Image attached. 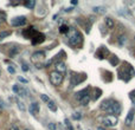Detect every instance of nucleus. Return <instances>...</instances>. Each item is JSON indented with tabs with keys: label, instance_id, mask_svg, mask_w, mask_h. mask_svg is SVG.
Listing matches in <instances>:
<instances>
[{
	"label": "nucleus",
	"instance_id": "f257e3e1",
	"mask_svg": "<svg viewBox=\"0 0 135 130\" xmlns=\"http://www.w3.org/2000/svg\"><path fill=\"white\" fill-rule=\"evenodd\" d=\"M101 110L105 111L107 114L119 115L120 112H121V105H120L116 101L112 99V98H108V99L102 102V104H101Z\"/></svg>",
	"mask_w": 135,
	"mask_h": 130
},
{
	"label": "nucleus",
	"instance_id": "f03ea898",
	"mask_svg": "<svg viewBox=\"0 0 135 130\" xmlns=\"http://www.w3.org/2000/svg\"><path fill=\"white\" fill-rule=\"evenodd\" d=\"M68 43L70 46L76 47L81 45L82 43V36L77 30H70L69 34H68Z\"/></svg>",
	"mask_w": 135,
	"mask_h": 130
},
{
	"label": "nucleus",
	"instance_id": "7ed1b4c3",
	"mask_svg": "<svg viewBox=\"0 0 135 130\" xmlns=\"http://www.w3.org/2000/svg\"><path fill=\"white\" fill-rule=\"evenodd\" d=\"M102 123L104 127H108V128H113L115 127L117 123H119V118H117L115 115H107L102 118Z\"/></svg>",
	"mask_w": 135,
	"mask_h": 130
},
{
	"label": "nucleus",
	"instance_id": "20e7f679",
	"mask_svg": "<svg viewBox=\"0 0 135 130\" xmlns=\"http://www.w3.org/2000/svg\"><path fill=\"white\" fill-rule=\"evenodd\" d=\"M50 82H51V84L55 86L61 85L62 82H63V74L57 71H52L51 73H50Z\"/></svg>",
	"mask_w": 135,
	"mask_h": 130
},
{
	"label": "nucleus",
	"instance_id": "39448f33",
	"mask_svg": "<svg viewBox=\"0 0 135 130\" xmlns=\"http://www.w3.org/2000/svg\"><path fill=\"white\" fill-rule=\"evenodd\" d=\"M12 90H13L17 95L21 96V97H27V96L30 95V91H28L27 89H25L21 85H18V84H14L13 88H12Z\"/></svg>",
	"mask_w": 135,
	"mask_h": 130
},
{
	"label": "nucleus",
	"instance_id": "423d86ee",
	"mask_svg": "<svg viewBox=\"0 0 135 130\" xmlns=\"http://www.w3.org/2000/svg\"><path fill=\"white\" fill-rule=\"evenodd\" d=\"M26 24V17L24 16H20V17H16V18L11 19V25L12 26H16V27H18V26H23Z\"/></svg>",
	"mask_w": 135,
	"mask_h": 130
},
{
	"label": "nucleus",
	"instance_id": "0eeeda50",
	"mask_svg": "<svg viewBox=\"0 0 135 130\" xmlns=\"http://www.w3.org/2000/svg\"><path fill=\"white\" fill-rule=\"evenodd\" d=\"M134 117H135V109H131L127 115L126 119H124V123L126 126H131L132 123H134Z\"/></svg>",
	"mask_w": 135,
	"mask_h": 130
},
{
	"label": "nucleus",
	"instance_id": "6e6552de",
	"mask_svg": "<svg viewBox=\"0 0 135 130\" xmlns=\"http://www.w3.org/2000/svg\"><path fill=\"white\" fill-rule=\"evenodd\" d=\"M39 110H40L39 103L33 102L32 104H30V109H28V111H30V114H31V115H33V116L38 115V114H39Z\"/></svg>",
	"mask_w": 135,
	"mask_h": 130
},
{
	"label": "nucleus",
	"instance_id": "1a4fd4ad",
	"mask_svg": "<svg viewBox=\"0 0 135 130\" xmlns=\"http://www.w3.org/2000/svg\"><path fill=\"white\" fill-rule=\"evenodd\" d=\"M55 67H56V71L59 72V73H65L66 72V66H65V63L64 62H57L55 64Z\"/></svg>",
	"mask_w": 135,
	"mask_h": 130
},
{
	"label": "nucleus",
	"instance_id": "9d476101",
	"mask_svg": "<svg viewBox=\"0 0 135 130\" xmlns=\"http://www.w3.org/2000/svg\"><path fill=\"white\" fill-rule=\"evenodd\" d=\"M44 57H45V54H44V52H43V51H37V52H35V53L32 54V59L35 62L37 61V59L43 61V59H44Z\"/></svg>",
	"mask_w": 135,
	"mask_h": 130
},
{
	"label": "nucleus",
	"instance_id": "9b49d317",
	"mask_svg": "<svg viewBox=\"0 0 135 130\" xmlns=\"http://www.w3.org/2000/svg\"><path fill=\"white\" fill-rule=\"evenodd\" d=\"M88 95H89L88 89H84V90H82V91H79V92L76 93V97L78 98V101H79V99H82L83 97H85V96H88Z\"/></svg>",
	"mask_w": 135,
	"mask_h": 130
},
{
	"label": "nucleus",
	"instance_id": "f8f14e48",
	"mask_svg": "<svg viewBox=\"0 0 135 130\" xmlns=\"http://www.w3.org/2000/svg\"><path fill=\"white\" fill-rule=\"evenodd\" d=\"M104 23H105V26H107L108 28H113L115 26V23H114V20H113L112 18H105Z\"/></svg>",
	"mask_w": 135,
	"mask_h": 130
},
{
	"label": "nucleus",
	"instance_id": "ddd939ff",
	"mask_svg": "<svg viewBox=\"0 0 135 130\" xmlns=\"http://www.w3.org/2000/svg\"><path fill=\"white\" fill-rule=\"evenodd\" d=\"M47 108H49V110H51V111H54V112L57 111V104L51 99H50V102L47 103Z\"/></svg>",
	"mask_w": 135,
	"mask_h": 130
},
{
	"label": "nucleus",
	"instance_id": "4468645a",
	"mask_svg": "<svg viewBox=\"0 0 135 130\" xmlns=\"http://www.w3.org/2000/svg\"><path fill=\"white\" fill-rule=\"evenodd\" d=\"M12 31H1L0 32V42H2V40L5 39V38H7L8 36H11Z\"/></svg>",
	"mask_w": 135,
	"mask_h": 130
},
{
	"label": "nucleus",
	"instance_id": "2eb2a0df",
	"mask_svg": "<svg viewBox=\"0 0 135 130\" xmlns=\"http://www.w3.org/2000/svg\"><path fill=\"white\" fill-rule=\"evenodd\" d=\"M24 6L27 7V8H31V9H32L33 7L36 6V1H33V0H30V1H28V0H27V1L24 2Z\"/></svg>",
	"mask_w": 135,
	"mask_h": 130
},
{
	"label": "nucleus",
	"instance_id": "dca6fc26",
	"mask_svg": "<svg viewBox=\"0 0 135 130\" xmlns=\"http://www.w3.org/2000/svg\"><path fill=\"white\" fill-rule=\"evenodd\" d=\"M93 11L95 12V13H104L107 9H105V7H102V6H96L93 8Z\"/></svg>",
	"mask_w": 135,
	"mask_h": 130
},
{
	"label": "nucleus",
	"instance_id": "f3484780",
	"mask_svg": "<svg viewBox=\"0 0 135 130\" xmlns=\"http://www.w3.org/2000/svg\"><path fill=\"white\" fill-rule=\"evenodd\" d=\"M89 101H90V95L85 96V97H83L82 99H79V103H81L82 105H86L89 103Z\"/></svg>",
	"mask_w": 135,
	"mask_h": 130
},
{
	"label": "nucleus",
	"instance_id": "a211bd4d",
	"mask_svg": "<svg viewBox=\"0 0 135 130\" xmlns=\"http://www.w3.org/2000/svg\"><path fill=\"white\" fill-rule=\"evenodd\" d=\"M47 128H49V130H57V126L54 122H49L47 123Z\"/></svg>",
	"mask_w": 135,
	"mask_h": 130
},
{
	"label": "nucleus",
	"instance_id": "6ab92c4d",
	"mask_svg": "<svg viewBox=\"0 0 135 130\" xmlns=\"http://www.w3.org/2000/svg\"><path fill=\"white\" fill-rule=\"evenodd\" d=\"M6 19H7L6 13H5V12H0V24L5 23V21H6Z\"/></svg>",
	"mask_w": 135,
	"mask_h": 130
},
{
	"label": "nucleus",
	"instance_id": "aec40b11",
	"mask_svg": "<svg viewBox=\"0 0 135 130\" xmlns=\"http://www.w3.org/2000/svg\"><path fill=\"white\" fill-rule=\"evenodd\" d=\"M68 31H69V27L65 25H62L61 28H59V32L61 33H68Z\"/></svg>",
	"mask_w": 135,
	"mask_h": 130
},
{
	"label": "nucleus",
	"instance_id": "412c9836",
	"mask_svg": "<svg viewBox=\"0 0 135 130\" xmlns=\"http://www.w3.org/2000/svg\"><path fill=\"white\" fill-rule=\"evenodd\" d=\"M40 98H42V101H43V102H45V103H49L50 102V98L47 97L46 95H40Z\"/></svg>",
	"mask_w": 135,
	"mask_h": 130
},
{
	"label": "nucleus",
	"instance_id": "4be33fe9",
	"mask_svg": "<svg viewBox=\"0 0 135 130\" xmlns=\"http://www.w3.org/2000/svg\"><path fill=\"white\" fill-rule=\"evenodd\" d=\"M65 126H66V130H72V126L70 124V122L65 119Z\"/></svg>",
	"mask_w": 135,
	"mask_h": 130
},
{
	"label": "nucleus",
	"instance_id": "5701e85b",
	"mask_svg": "<svg viewBox=\"0 0 135 130\" xmlns=\"http://www.w3.org/2000/svg\"><path fill=\"white\" fill-rule=\"evenodd\" d=\"M18 107H19V109H20L21 111H24V110H25V107H24V103L18 102Z\"/></svg>",
	"mask_w": 135,
	"mask_h": 130
},
{
	"label": "nucleus",
	"instance_id": "b1692460",
	"mask_svg": "<svg viewBox=\"0 0 135 130\" xmlns=\"http://www.w3.org/2000/svg\"><path fill=\"white\" fill-rule=\"evenodd\" d=\"M7 71H8V72H11V73H14V72H16V70H14L13 67H12L11 65H9V66L7 67Z\"/></svg>",
	"mask_w": 135,
	"mask_h": 130
},
{
	"label": "nucleus",
	"instance_id": "393cba45",
	"mask_svg": "<svg viewBox=\"0 0 135 130\" xmlns=\"http://www.w3.org/2000/svg\"><path fill=\"white\" fill-rule=\"evenodd\" d=\"M18 81L21 82V83H27V81H26V79H24V78H21V77H18Z\"/></svg>",
	"mask_w": 135,
	"mask_h": 130
},
{
	"label": "nucleus",
	"instance_id": "a878e982",
	"mask_svg": "<svg viewBox=\"0 0 135 130\" xmlns=\"http://www.w3.org/2000/svg\"><path fill=\"white\" fill-rule=\"evenodd\" d=\"M72 117H74V119H79V118H81V115H79V114H77V115L75 114Z\"/></svg>",
	"mask_w": 135,
	"mask_h": 130
},
{
	"label": "nucleus",
	"instance_id": "bb28decb",
	"mask_svg": "<svg viewBox=\"0 0 135 130\" xmlns=\"http://www.w3.org/2000/svg\"><path fill=\"white\" fill-rule=\"evenodd\" d=\"M9 130H19V128H18L17 126H14V124H13V126H11V128H9Z\"/></svg>",
	"mask_w": 135,
	"mask_h": 130
},
{
	"label": "nucleus",
	"instance_id": "cd10ccee",
	"mask_svg": "<svg viewBox=\"0 0 135 130\" xmlns=\"http://www.w3.org/2000/svg\"><path fill=\"white\" fill-rule=\"evenodd\" d=\"M1 109H2V102L0 101V111H1Z\"/></svg>",
	"mask_w": 135,
	"mask_h": 130
},
{
	"label": "nucleus",
	"instance_id": "c85d7f7f",
	"mask_svg": "<svg viewBox=\"0 0 135 130\" xmlns=\"http://www.w3.org/2000/svg\"><path fill=\"white\" fill-rule=\"evenodd\" d=\"M97 130H105V129H104V128H102V127H98Z\"/></svg>",
	"mask_w": 135,
	"mask_h": 130
},
{
	"label": "nucleus",
	"instance_id": "c756f323",
	"mask_svg": "<svg viewBox=\"0 0 135 130\" xmlns=\"http://www.w3.org/2000/svg\"><path fill=\"white\" fill-rule=\"evenodd\" d=\"M26 130H28V129H26Z\"/></svg>",
	"mask_w": 135,
	"mask_h": 130
}]
</instances>
